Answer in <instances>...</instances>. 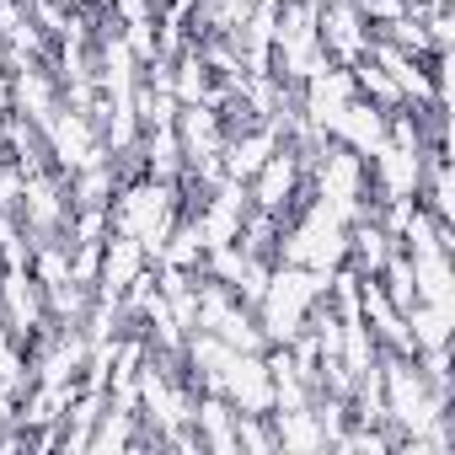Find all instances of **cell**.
Listing matches in <instances>:
<instances>
[{
	"instance_id": "8",
	"label": "cell",
	"mask_w": 455,
	"mask_h": 455,
	"mask_svg": "<svg viewBox=\"0 0 455 455\" xmlns=\"http://www.w3.org/2000/svg\"><path fill=\"white\" fill-rule=\"evenodd\" d=\"M145 274H150V252H145L134 236L108 231V236H102V258H97V295H124V290H134Z\"/></svg>"
},
{
	"instance_id": "1",
	"label": "cell",
	"mask_w": 455,
	"mask_h": 455,
	"mask_svg": "<svg viewBox=\"0 0 455 455\" xmlns=\"http://www.w3.org/2000/svg\"><path fill=\"white\" fill-rule=\"evenodd\" d=\"M182 220V182H161V177H134V182H118L113 204H108V231H124L134 236L150 263L156 252L166 247L172 225Z\"/></svg>"
},
{
	"instance_id": "7",
	"label": "cell",
	"mask_w": 455,
	"mask_h": 455,
	"mask_svg": "<svg viewBox=\"0 0 455 455\" xmlns=\"http://www.w3.org/2000/svg\"><path fill=\"white\" fill-rule=\"evenodd\" d=\"M316 28H322V49H327L332 65L364 60V49H370V38H375L354 0H322V6H316Z\"/></svg>"
},
{
	"instance_id": "10",
	"label": "cell",
	"mask_w": 455,
	"mask_h": 455,
	"mask_svg": "<svg viewBox=\"0 0 455 455\" xmlns=\"http://www.w3.org/2000/svg\"><path fill=\"white\" fill-rule=\"evenodd\" d=\"M450 322H455V306H423V300H412V306H407L412 354H423V348H450Z\"/></svg>"
},
{
	"instance_id": "11",
	"label": "cell",
	"mask_w": 455,
	"mask_h": 455,
	"mask_svg": "<svg viewBox=\"0 0 455 455\" xmlns=\"http://www.w3.org/2000/svg\"><path fill=\"white\" fill-rule=\"evenodd\" d=\"M348 70H354V86H359V97H364V102H375V108H402L396 81H391V76H386L370 54H364V60H354Z\"/></svg>"
},
{
	"instance_id": "6",
	"label": "cell",
	"mask_w": 455,
	"mask_h": 455,
	"mask_svg": "<svg viewBox=\"0 0 455 455\" xmlns=\"http://www.w3.org/2000/svg\"><path fill=\"white\" fill-rule=\"evenodd\" d=\"M327 140H338V145H348L364 166L391 145V108H375V102H364V97H354L338 118H332V129H327Z\"/></svg>"
},
{
	"instance_id": "3",
	"label": "cell",
	"mask_w": 455,
	"mask_h": 455,
	"mask_svg": "<svg viewBox=\"0 0 455 455\" xmlns=\"http://www.w3.org/2000/svg\"><path fill=\"white\" fill-rule=\"evenodd\" d=\"M279 263L316 268V274H338L348 263V220L311 198L290 225H279Z\"/></svg>"
},
{
	"instance_id": "9",
	"label": "cell",
	"mask_w": 455,
	"mask_h": 455,
	"mask_svg": "<svg viewBox=\"0 0 455 455\" xmlns=\"http://www.w3.org/2000/svg\"><path fill=\"white\" fill-rule=\"evenodd\" d=\"M412 268V295L423 306H455V274H450V247H412L407 252Z\"/></svg>"
},
{
	"instance_id": "5",
	"label": "cell",
	"mask_w": 455,
	"mask_h": 455,
	"mask_svg": "<svg viewBox=\"0 0 455 455\" xmlns=\"http://www.w3.org/2000/svg\"><path fill=\"white\" fill-rule=\"evenodd\" d=\"M0 316H6V327H12L17 343H28V338H38L44 327H54V322H49L44 284L33 279V268H6V274H0Z\"/></svg>"
},
{
	"instance_id": "2",
	"label": "cell",
	"mask_w": 455,
	"mask_h": 455,
	"mask_svg": "<svg viewBox=\"0 0 455 455\" xmlns=\"http://www.w3.org/2000/svg\"><path fill=\"white\" fill-rule=\"evenodd\" d=\"M327 290H332V274L295 268V263H274V268H268L263 295L252 300V311H258V327H263L268 348L295 343V338H300V327H306V316H311V306H316V300H327Z\"/></svg>"
},
{
	"instance_id": "4",
	"label": "cell",
	"mask_w": 455,
	"mask_h": 455,
	"mask_svg": "<svg viewBox=\"0 0 455 455\" xmlns=\"http://www.w3.org/2000/svg\"><path fill=\"white\" fill-rule=\"evenodd\" d=\"M306 193V166H300V156L279 140V150L247 177V198H252V209H263V214H290V204Z\"/></svg>"
}]
</instances>
